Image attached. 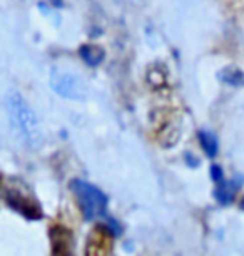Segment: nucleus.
Listing matches in <instances>:
<instances>
[{
    "label": "nucleus",
    "instance_id": "obj_1",
    "mask_svg": "<svg viewBox=\"0 0 244 256\" xmlns=\"http://www.w3.org/2000/svg\"><path fill=\"white\" fill-rule=\"evenodd\" d=\"M5 109L12 129L25 148L35 149L42 142V128L33 109L17 90H10L5 98Z\"/></svg>",
    "mask_w": 244,
    "mask_h": 256
},
{
    "label": "nucleus",
    "instance_id": "obj_2",
    "mask_svg": "<svg viewBox=\"0 0 244 256\" xmlns=\"http://www.w3.org/2000/svg\"><path fill=\"white\" fill-rule=\"evenodd\" d=\"M72 192L77 198V202L82 210L84 216L87 220H95L106 212L107 208V196L104 194L99 188H95L92 184L80 180H74L72 184Z\"/></svg>",
    "mask_w": 244,
    "mask_h": 256
},
{
    "label": "nucleus",
    "instance_id": "obj_3",
    "mask_svg": "<svg viewBox=\"0 0 244 256\" xmlns=\"http://www.w3.org/2000/svg\"><path fill=\"white\" fill-rule=\"evenodd\" d=\"M50 86L57 94L70 100H84L89 96V88L79 76L65 70H52Z\"/></svg>",
    "mask_w": 244,
    "mask_h": 256
},
{
    "label": "nucleus",
    "instance_id": "obj_4",
    "mask_svg": "<svg viewBox=\"0 0 244 256\" xmlns=\"http://www.w3.org/2000/svg\"><path fill=\"white\" fill-rule=\"evenodd\" d=\"M5 201L8 202V206L18 211L20 214L27 216V218L37 220L42 216L40 208L35 204V201L28 196L25 198V194H22L18 191H5Z\"/></svg>",
    "mask_w": 244,
    "mask_h": 256
},
{
    "label": "nucleus",
    "instance_id": "obj_5",
    "mask_svg": "<svg viewBox=\"0 0 244 256\" xmlns=\"http://www.w3.org/2000/svg\"><path fill=\"white\" fill-rule=\"evenodd\" d=\"M52 238V254L54 256H70L74 250V238L69 230L55 226L50 231Z\"/></svg>",
    "mask_w": 244,
    "mask_h": 256
},
{
    "label": "nucleus",
    "instance_id": "obj_6",
    "mask_svg": "<svg viewBox=\"0 0 244 256\" xmlns=\"http://www.w3.org/2000/svg\"><path fill=\"white\" fill-rule=\"evenodd\" d=\"M111 253V238L104 230H95L90 233L85 256H109Z\"/></svg>",
    "mask_w": 244,
    "mask_h": 256
},
{
    "label": "nucleus",
    "instance_id": "obj_7",
    "mask_svg": "<svg viewBox=\"0 0 244 256\" xmlns=\"http://www.w3.org/2000/svg\"><path fill=\"white\" fill-rule=\"evenodd\" d=\"M79 56L82 57V60L87 66H99L100 62L106 57V52H104L102 47L94 46V44H85L79 49Z\"/></svg>",
    "mask_w": 244,
    "mask_h": 256
},
{
    "label": "nucleus",
    "instance_id": "obj_8",
    "mask_svg": "<svg viewBox=\"0 0 244 256\" xmlns=\"http://www.w3.org/2000/svg\"><path fill=\"white\" fill-rule=\"evenodd\" d=\"M199 141L203 144L204 152L208 154L209 158H214L218 154V138L216 134L208 131V129H203L199 131Z\"/></svg>",
    "mask_w": 244,
    "mask_h": 256
},
{
    "label": "nucleus",
    "instance_id": "obj_9",
    "mask_svg": "<svg viewBox=\"0 0 244 256\" xmlns=\"http://www.w3.org/2000/svg\"><path fill=\"white\" fill-rule=\"evenodd\" d=\"M219 79L228 82L231 86H243L244 84V74L239 69H234V67H226L219 72Z\"/></svg>",
    "mask_w": 244,
    "mask_h": 256
},
{
    "label": "nucleus",
    "instance_id": "obj_10",
    "mask_svg": "<svg viewBox=\"0 0 244 256\" xmlns=\"http://www.w3.org/2000/svg\"><path fill=\"white\" fill-rule=\"evenodd\" d=\"M214 194H216V198L223 202V204H228V202H231L234 198V188L231 186V182H219L216 191H214Z\"/></svg>",
    "mask_w": 244,
    "mask_h": 256
},
{
    "label": "nucleus",
    "instance_id": "obj_11",
    "mask_svg": "<svg viewBox=\"0 0 244 256\" xmlns=\"http://www.w3.org/2000/svg\"><path fill=\"white\" fill-rule=\"evenodd\" d=\"M223 176H224L223 169L219 166H213L211 168V178L214 180V182H218V184H219V182H223Z\"/></svg>",
    "mask_w": 244,
    "mask_h": 256
},
{
    "label": "nucleus",
    "instance_id": "obj_12",
    "mask_svg": "<svg viewBox=\"0 0 244 256\" xmlns=\"http://www.w3.org/2000/svg\"><path fill=\"white\" fill-rule=\"evenodd\" d=\"M239 206H241V210L244 211V198H243V200H241V202H239Z\"/></svg>",
    "mask_w": 244,
    "mask_h": 256
}]
</instances>
